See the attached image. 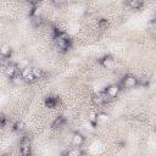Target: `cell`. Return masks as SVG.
Wrapping results in <instances>:
<instances>
[{
  "label": "cell",
  "mask_w": 156,
  "mask_h": 156,
  "mask_svg": "<svg viewBox=\"0 0 156 156\" xmlns=\"http://www.w3.org/2000/svg\"><path fill=\"white\" fill-rule=\"evenodd\" d=\"M32 72H33L35 79H39V78H43L44 77V72L40 68H32Z\"/></svg>",
  "instance_id": "cell-20"
},
{
  "label": "cell",
  "mask_w": 156,
  "mask_h": 156,
  "mask_svg": "<svg viewBox=\"0 0 156 156\" xmlns=\"http://www.w3.org/2000/svg\"><path fill=\"white\" fill-rule=\"evenodd\" d=\"M20 151H21V155L22 156H30V154H32V146H30V143H29L28 139H23L21 141Z\"/></svg>",
  "instance_id": "cell-5"
},
{
  "label": "cell",
  "mask_w": 156,
  "mask_h": 156,
  "mask_svg": "<svg viewBox=\"0 0 156 156\" xmlns=\"http://www.w3.org/2000/svg\"><path fill=\"white\" fill-rule=\"evenodd\" d=\"M98 26H99L100 29L105 30V29H107V27H108V21H107L106 18H101V20H99Z\"/></svg>",
  "instance_id": "cell-18"
},
{
  "label": "cell",
  "mask_w": 156,
  "mask_h": 156,
  "mask_svg": "<svg viewBox=\"0 0 156 156\" xmlns=\"http://www.w3.org/2000/svg\"><path fill=\"white\" fill-rule=\"evenodd\" d=\"M5 123H6V116L2 112H0V126H4Z\"/></svg>",
  "instance_id": "cell-23"
},
{
  "label": "cell",
  "mask_w": 156,
  "mask_h": 156,
  "mask_svg": "<svg viewBox=\"0 0 156 156\" xmlns=\"http://www.w3.org/2000/svg\"><path fill=\"white\" fill-rule=\"evenodd\" d=\"M17 65H15V63H9V65H6V67H5V74L11 79L12 77H15L16 74H17Z\"/></svg>",
  "instance_id": "cell-7"
},
{
  "label": "cell",
  "mask_w": 156,
  "mask_h": 156,
  "mask_svg": "<svg viewBox=\"0 0 156 156\" xmlns=\"http://www.w3.org/2000/svg\"><path fill=\"white\" fill-rule=\"evenodd\" d=\"M54 41H55V45L57 46V49L61 50V51H66L71 46L69 37L65 32L58 30L57 28L54 29Z\"/></svg>",
  "instance_id": "cell-1"
},
{
  "label": "cell",
  "mask_w": 156,
  "mask_h": 156,
  "mask_svg": "<svg viewBox=\"0 0 156 156\" xmlns=\"http://www.w3.org/2000/svg\"><path fill=\"white\" fill-rule=\"evenodd\" d=\"M138 85V78L132 76V74H126L122 80H121V84L119 87H123V88H128V89H132L134 87Z\"/></svg>",
  "instance_id": "cell-2"
},
{
  "label": "cell",
  "mask_w": 156,
  "mask_h": 156,
  "mask_svg": "<svg viewBox=\"0 0 156 156\" xmlns=\"http://www.w3.org/2000/svg\"><path fill=\"white\" fill-rule=\"evenodd\" d=\"M30 17H32V23H33V26L39 27V26L41 24L43 20H41V17H40L39 15H33V16H30Z\"/></svg>",
  "instance_id": "cell-17"
},
{
  "label": "cell",
  "mask_w": 156,
  "mask_h": 156,
  "mask_svg": "<svg viewBox=\"0 0 156 156\" xmlns=\"http://www.w3.org/2000/svg\"><path fill=\"white\" fill-rule=\"evenodd\" d=\"M82 155H83V151L79 149V146L72 147L68 151H66V154H65V156H82Z\"/></svg>",
  "instance_id": "cell-11"
},
{
  "label": "cell",
  "mask_w": 156,
  "mask_h": 156,
  "mask_svg": "<svg viewBox=\"0 0 156 156\" xmlns=\"http://www.w3.org/2000/svg\"><path fill=\"white\" fill-rule=\"evenodd\" d=\"M11 82H12L13 85H21L23 83V79H22V77L20 74H16L15 77L11 78Z\"/></svg>",
  "instance_id": "cell-19"
},
{
  "label": "cell",
  "mask_w": 156,
  "mask_h": 156,
  "mask_svg": "<svg viewBox=\"0 0 156 156\" xmlns=\"http://www.w3.org/2000/svg\"><path fill=\"white\" fill-rule=\"evenodd\" d=\"M107 119V115L106 113H98V122L99 121H106Z\"/></svg>",
  "instance_id": "cell-22"
},
{
  "label": "cell",
  "mask_w": 156,
  "mask_h": 156,
  "mask_svg": "<svg viewBox=\"0 0 156 156\" xmlns=\"http://www.w3.org/2000/svg\"><path fill=\"white\" fill-rule=\"evenodd\" d=\"M72 143L76 146H80L84 143V136L80 133H78V132H74L73 135H72Z\"/></svg>",
  "instance_id": "cell-8"
},
{
  "label": "cell",
  "mask_w": 156,
  "mask_h": 156,
  "mask_svg": "<svg viewBox=\"0 0 156 156\" xmlns=\"http://www.w3.org/2000/svg\"><path fill=\"white\" fill-rule=\"evenodd\" d=\"M89 122L91 123L93 127H96V124H98V113H96V112L91 111V112L89 113Z\"/></svg>",
  "instance_id": "cell-15"
},
{
  "label": "cell",
  "mask_w": 156,
  "mask_h": 156,
  "mask_svg": "<svg viewBox=\"0 0 156 156\" xmlns=\"http://www.w3.org/2000/svg\"><path fill=\"white\" fill-rule=\"evenodd\" d=\"M108 100H110V99H108V96L105 94V91H102V93H100V94H95V95L93 96V102H94V105H98V106H101V105L106 104Z\"/></svg>",
  "instance_id": "cell-6"
},
{
  "label": "cell",
  "mask_w": 156,
  "mask_h": 156,
  "mask_svg": "<svg viewBox=\"0 0 156 156\" xmlns=\"http://www.w3.org/2000/svg\"><path fill=\"white\" fill-rule=\"evenodd\" d=\"M20 76L22 77L23 82L33 83V82L37 80L35 77H34V74H33V72H32V68H30V67H23V68L21 69V72H20Z\"/></svg>",
  "instance_id": "cell-3"
},
{
  "label": "cell",
  "mask_w": 156,
  "mask_h": 156,
  "mask_svg": "<svg viewBox=\"0 0 156 156\" xmlns=\"http://www.w3.org/2000/svg\"><path fill=\"white\" fill-rule=\"evenodd\" d=\"M100 63L105 68H112L115 62H113V58L111 56H104L102 58H100Z\"/></svg>",
  "instance_id": "cell-9"
},
{
  "label": "cell",
  "mask_w": 156,
  "mask_h": 156,
  "mask_svg": "<svg viewBox=\"0 0 156 156\" xmlns=\"http://www.w3.org/2000/svg\"><path fill=\"white\" fill-rule=\"evenodd\" d=\"M0 55L2 56V57H10L11 56V48L9 46V45H4V46H1V49H0Z\"/></svg>",
  "instance_id": "cell-13"
},
{
  "label": "cell",
  "mask_w": 156,
  "mask_h": 156,
  "mask_svg": "<svg viewBox=\"0 0 156 156\" xmlns=\"http://www.w3.org/2000/svg\"><path fill=\"white\" fill-rule=\"evenodd\" d=\"M119 90H121L119 84H111V85H108L106 88L105 94L108 96V99H113V98H116L119 94Z\"/></svg>",
  "instance_id": "cell-4"
},
{
  "label": "cell",
  "mask_w": 156,
  "mask_h": 156,
  "mask_svg": "<svg viewBox=\"0 0 156 156\" xmlns=\"http://www.w3.org/2000/svg\"><path fill=\"white\" fill-rule=\"evenodd\" d=\"M138 85H149V78L146 77H141V78H138Z\"/></svg>",
  "instance_id": "cell-21"
},
{
  "label": "cell",
  "mask_w": 156,
  "mask_h": 156,
  "mask_svg": "<svg viewBox=\"0 0 156 156\" xmlns=\"http://www.w3.org/2000/svg\"><path fill=\"white\" fill-rule=\"evenodd\" d=\"M65 123H66V119H65V117H62V116H58V117H56L55 119H54V122H52V128H61V127H63L65 126Z\"/></svg>",
  "instance_id": "cell-10"
},
{
  "label": "cell",
  "mask_w": 156,
  "mask_h": 156,
  "mask_svg": "<svg viewBox=\"0 0 156 156\" xmlns=\"http://www.w3.org/2000/svg\"><path fill=\"white\" fill-rule=\"evenodd\" d=\"M54 4L57 5V6H60V5H63L65 2H62V1H54Z\"/></svg>",
  "instance_id": "cell-24"
},
{
  "label": "cell",
  "mask_w": 156,
  "mask_h": 156,
  "mask_svg": "<svg viewBox=\"0 0 156 156\" xmlns=\"http://www.w3.org/2000/svg\"><path fill=\"white\" fill-rule=\"evenodd\" d=\"M13 129H15L16 132H23V130L26 129V124H24L22 121H17V122H15V124H13Z\"/></svg>",
  "instance_id": "cell-16"
},
{
  "label": "cell",
  "mask_w": 156,
  "mask_h": 156,
  "mask_svg": "<svg viewBox=\"0 0 156 156\" xmlns=\"http://www.w3.org/2000/svg\"><path fill=\"white\" fill-rule=\"evenodd\" d=\"M56 104H57V99L54 98V96H49V98L45 99V105H46V107L52 108V107L56 106Z\"/></svg>",
  "instance_id": "cell-14"
},
{
  "label": "cell",
  "mask_w": 156,
  "mask_h": 156,
  "mask_svg": "<svg viewBox=\"0 0 156 156\" xmlns=\"http://www.w3.org/2000/svg\"><path fill=\"white\" fill-rule=\"evenodd\" d=\"M127 4H128V6H130V7L134 9V10H138V9H140V7L144 5V2H143L141 0H130V1H128Z\"/></svg>",
  "instance_id": "cell-12"
}]
</instances>
